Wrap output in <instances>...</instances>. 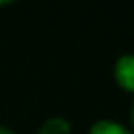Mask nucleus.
Segmentation results:
<instances>
[{
  "label": "nucleus",
  "instance_id": "obj_2",
  "mask_svg": "<svg viewBox=\"0 0 134 134\" xmlns=\"http://www.w3.org/2000/svg\"><path fill=\"white\" fill-rule=\"evenodd\" d=\"M88 134H134L130 132L126 126L117 124V121H111V119H98L90 126V132Z\"/></svg>",
  "mask_w": 134,
  "mask_h": 134
},
{
  "label": "nucleus",
  "instance_id": "obj_5",
  "mask_svg": "<svg viewBox=\"0 0 134 134\" xmlns=\"http://www.w3.org/2000/svg\"><path fill=\"white\" fill-rule=\"evenodd\" d=\"M130 115H132V124H134V103H132V111H130Z\"/></svg>",
  "mask_w": 134,
  "mask_h": 134
},
{
  "label": "nucleus",
  "instance_id": "obj_1",
  "mask_svg": "<svg viewBox=\"0 0 134 134\" xmlns=\"http://www.w3.org/2000/svg\"><path fill=\"white\" fill-rule=\"evenodd\" d=\"M113 77L119 88L134 92V54H121L113 65Z\"/></svg>",
  "mask_w": 134,
  "mask_h": 134
},
{
  "label": "nucleus",
  "instance_id": "obj_3",
  "mask_svg": "<svg viewBox=\"0 0 134 134\" xmlns=\"http://www.w3.org/2000/svg\"><path fill=\"white\" fill-rule=\"evenodd\" d=\"M38 134H69V124L63 117H52L40 128Z\"/></svg>",
  "mask_w": 134,
  "mask_h": 134
},
{
  "label": "nucleus",
  "instance_id": "obj_4",
  "mask_svg": "<svg viewBox=\"0 0 134 134\" xmlns=\"http://www.w3.org/2000/svg\"><path fill=\"white\" fill-rule=\"evenodd\" d=\"M0 134H15V132L8 130V128H4V126H0Z\"/></svg>",
  "mask_w": 134,
  "mask_h": 134
}]
</instances>
